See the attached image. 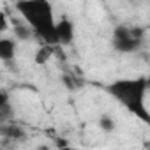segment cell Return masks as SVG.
Listing matches in <instances>:
<instances>
[{
    "mask_svg": "<svg viewBox=\"0 0 150 150\" xmlns=\"http://www.w3.org/2000/svg\"><path fill=\"white\" fill-rule=\"evenodd\" d=\"M6 106H9V96L6 90L0 88V108H6Z\"/></svg>",
    "mask_w": 150,
    "mask_h": 150,
    "instance_id": "11",
    "label": "cell"
},
{
    "mask_svg": "<svg viewBox=\"0 0 150 150\" xmlns=\"http://www.w3.org/2000/svg\"><path fill=\"white\" fill-rule=\"evenodd\" d=\"M51 53H53V46L42 44V46L37 50V53H35V62H37V64H44V62L51 57Z\"/></svg>",
    "mask_w": 150,
    "mask_h": 150,
    "instance_id": "8",
    "label": "cell"
},
{
    "mask_svg": "<svg viewBox=\"0 0 150 150\" xmlns=\"http://www.w3.org/2000/svg\"><path fill=\"white\" fill-rule=\"evenodd\" d=\"M7 28H9V20H7V14L0 11V34H4Z\"/></svg>",
    "mask_w": 150,
    "mask_h": 150,
    "instance_id": "10",
    "label": "cell"
},
{
    "mask_svg": "<svg viewBox=\"0 0 150 150\" xmlns=\"http://www.w3.org/2000/svg\"><path fill=\"white\" fill-rule=\"evenodd\" d=\"M21 16L27 20L28 27L32 28L34 35L44 41V44L53 46L57 42L55 37V18L51 6L44 0H34V2H18L16 4Z\"/></svg>",
    "mask_w": 150,
    "mask_h": 150,
    "instance_id": "1",
    "label": "cell"
},
{
    "mask_svg": "<svg viewBox=\"0 0 150 150\" xmlns=\"http://www.w3.org/2000/svg\"><path fill=\"white\" fill-rule=\"evenodd\" d=\"M99 127H101L104 132H113L115 127H117V122L113 120L111 115H103V117L99 118Z\"/></svg>",
    "mask_w": 150,
    "mask_h": 150,
    "instance_id": "9",
    "label": "cell"
},
{
    "mask_svg": "<svg viewBox=\"0 0 150 150\" xmlns=\"http://www.w3.org/2000/svg\"><path fill=\"white\" fill-rule=\"evenodd\" d=\"M60 150H85V148H76V146H62Z\"/></svg>",
    "mask_w": 150,
    "mask_h": 150,
    "instance_id": "12",
    "label": "cell"
},
{
    "mask_svg": "<svg viewBox=\"0 0 150 150\" xmlns=\"http://www.w3.org/2000/svg\"><path fill=\"white\" fill-rule=\"evenodd\" d=\"M13 32H14L18 41H28V39L34 37V32H32V28L28 25H14Z\"/></svg>",
    "mask_w": 150,
    "mask_h": 150,
    "instance_id": "7",
    "label": "cell"
},
{
    "mask_svg": "<svg viewBox=\"0 0 150 150\" xmlns=\"http://www.w3.org/2000/svg\"><path fill=\"white\" fill-rule=\"evenodd\" d=\"M55 37H57V42H64V44L72 42V39H74V25L67 18H62L60 21L55 23Z\"/></svg>",
    "mask_w": 150,
    "mask_h": 150,
    "instance_id": "4",
    "label": "cell"
},
{
    "mask_svg": "<svg viewBox=\"0 0 150 150\" xmlns=\"http://www.w3.org/2000/svg\"><path fill=\"white\" fill-rule=\"evenodd\" d=\"M0 134L9 139H23L27 136L23 127H20V125H2L0 127Z\"/></svg>",
    "mask_w": 150,
    "mask_h": 150,
    "instance_id": "6",
    "label": "cell"
},
{
    "mask_svg": "<svg viewBox=\"0 0 150 150\" xmlns=\"http://www.w3.org/2000/svg\"><path fill=\"white\" fill-rule=\"evenodd\" d=\"M16 55V42L13 39H0V60H13Z\"/></svg>",
    "mask_w": 150,
    "mask_h": 150,
    "instance_id": "5",
    "label": "cell"
},
{
    "mask_svg": "<svg viewBox=\"0 0 150 150\" xmlns=\"http://www.w3.org/2000/svg\"><path fill=\"white\" fill-rule=\"evenodd\" d=\"M143 30L141 28H127L118 27L113 34V48L120 53H132L141 42Z\"/></svg>",
    "mask_w": 150,
    "mask_h": 150,
    "instance_id": "3",
    "label": "cell"
},
{
    "mask_svg": "<svg viewBox=\"0 0 150 150\" xmlns=\"http://www.w3.org/2000/svg\"><path fill=\"white\" fill-rule=\"evenodd\" d=\"M108 92L117 97L131 113L138 115L141 120L148 122L146 111V94H148V80H118L108 87Z\"/></svg>",
    "mask_w": 150,
    "mask_h": 150,
    "instance_id": "2",
    "label": "cell"
}]
</instances>
